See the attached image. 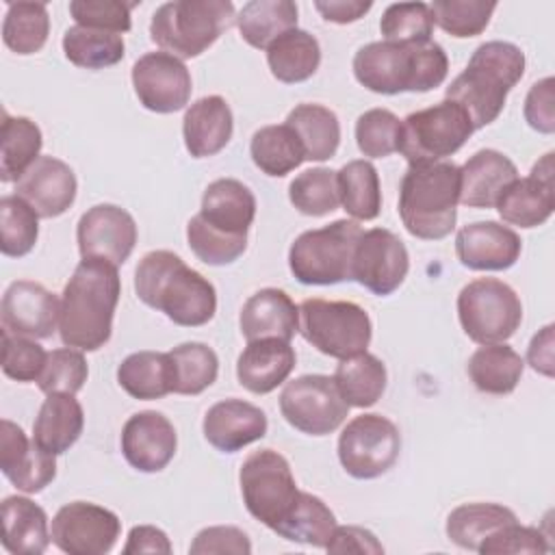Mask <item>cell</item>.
I'll return each mask as SVG.
<instances>
[{
    "mask_svg": "<svg viewBox=\"0 0 555 555\" xmlns=\"http://www.w3.org/2000/svg\"><path fill=\"white\" fill-rule=\"evenodd\" d=\"M121 295L117 267L100 258H82L61 293L59 336L65 347L98 351L113 332Z\"/></svg>",
    "mask_w": 555,
    "mask_h": 555,
    "instance_id": "obj_1",
    "label": "cell"
},
{
    "mask_svg": "<svg viewBox=\"0 0 555 555\" xmlns=\"http://www.w3.org/2000/svg\"><path fill=\"white\" fill-rule=\"evenodd\" d=\"M256 217V197L236 178L210 182L202 195V206L186 223L191 251L210 267H223L243 256L247 232Z\"/></svg>",
    "mask_w": 555,
    "mask_h": 555,
    "instance_id": "obj_2",
    "label": "cell"
},
{
    "mask_svg": "<svg viewBox=\"0 0 555 555\" xmlns=\"http://www.w3.org/2000/svg\"><path fill=\"white\" fill-rule=\"evenodd\" d=\"M137 297L182 327L206 325L217 312L215 286L178 254L147 251L134 269Z\"/></svg>",
    "mask_w": 555,
    "mask_h": 555,
    "instance_id": "obj_3",
    "label": "cell"
},
{
    "mask_svg": "<svg viewBox=\"0 0 555 555\" xmlns=\"http://www.w3.org/2000/svg\"><path fill=\"white\" fill-rule=\"evenodd\" d=\"M356 80L382 95H397L405 91L425 93L440 87L449 74V59L440 43H390L371 41L353 56Z\"/></svg>",
    "mask_w": 555,
    "mask_h": 555,
    "instance_id": "obj_4",
    "label": "cell"
},
{
    "mask_svg": "<svg viewBox=\"0 0 555 555\" xmlns=\"http://www.w3.org/2000/svg\"><path fill=\"white\" fill-rule=\"evenodd\" d=\"M525 74V54L509 41H486L475 48L468 65L444 91V100L455 102L479 130L492 124L507 100V93Z\"/></svg>",
    "mask_w": 555,
    "mask_h": 555,
    "instance_id": "obj_5",
    "label": "cell"
},
{
    "mask_svg": "<svg viewBox=\"0 0 555 555\" xmlns=\"http://www.w3.org/2000/svg\"><path fill=\"white\" fill-rule=\"evenodd\" d=\"M460 167L451 160L410 163L399 184V217L414 238L440 241L457 221Z\"/></svg>",
    "mask_w": 555,
    "mask_h": 555,
    "instance_id": "obj_6",
    "label": "cell"
},
{
    "mask_svg": "<svg viewBox=\"0 0 555 555\" xmlns=\"http://www.w3.org/2000/svg\"><path fill=\"white\" fill-rule=\"evenodd\" d=\"M236 20L230 0H173L160 4L150 22L152 41L173 56L195 59Z\"/></svg>",
    "mask_w": 555,
    "mask_h": 555,
    "instance_id": "obj_7",
    "label": "cell"
},
{
    "mask_svg": "<svg viewBox=\"0 0 555 555\" xmlns=\"http://www.w3.org/2000/svg\"><path fill=\"white\" fill-rule=\"evenodd\" d=\"M362 228L353 219H336L301 232L288 249V269L299 284L330 286L351 280V260Z\"/></svg>",
    "mask_w": 555,
    "mask_h": 555,
    "instance_id": "obj_8",
    "label": "cell"
},
{
    "mask_svg": "<svg viewBox=\"0 0 555 555\" xmlns=\"http://www.w3.org/2000/svg\"><path fill=\"white\" fill-rule=\"evenodd\" d=\"M299 332L330 358H351L366 351L373 325L366 310L353 301L306 299L299 306Z\"/></svg>",
    "mask_w": 555,
    "mask_h": 555,
    "instance_id": "obj_9",
    "label": "cell"
},
{
    "mask_svg": "<svg viewBox=\"0 0 555 555\" xmlns=\"http://www.w3.org/2000/svg\"><path fill=\"white\" fill-rule=\"evenodd\" d=\"M457 319L464 334L479 345L505 343L522 321L516 291L496 278H477L457 295Z\"/></svg>",
    "mask_w": 555,
    "mask_h": 555,
    "instance_id": "obj_10",
    "label": "cell"
},
{
    "mask_svg": "<svg viewBox=\"0 0 555 555\" xmlns=\"http://www.w3.org/2000/svg\"><path fill=\"white\" fill-rule=\"evenodd\" d=\"M238 486L247 512L271 531L288 516L301 492L288 460L273 449H260L245 457Z\"/></svg>",
    "mask_w": 555,
    "mask_h": 555,
    "instance_id": "obj_11",
    "label": "cell"
},
{
    "mask_svg": "<svg viewBox=\"0 0 555 555\" xmlns=\"http://www.w3.org/2000/svg\"><path fill=\"white\" fill-rule=\"evenodd\" d=\"M475 132L468 115L449 100L410 113L401 121L399 152L408 163H434L455 154Z\"/></svg>",
    "mask_w": 555,
    "mask_h": 555,
    "instance_id": "obj_12",
    "label": "cell"
},
{
    "mask_svg": "<svg viewBox=\"0 0 555 555\" xmlns=\"http://www.w3.org/2000/svg\"><path fill=\"white\" fill-rule=\"evenodd\" d=\"M401 451L397 425L382 414L353 416L338 436V460L353 479H375L388 473Z\"/></svg>",
    "mask_w": 555,
    "mask_h": 555,
    "instance_id": "obj_13",
    "label": "cell"
},
{
    "mask_svg": "<svg viewBox=\"0 0 555 555\" xmlns=\"http://www.w3.org/2000/svg\"><path fill=\"white\" fill-rule=\"evenodd\" d=\"M349 408L330 375H299L280 395L284 421L308 436L336 431L349 416Z\"/></svg>",
    "mask_w": 555,
    "mask_h": 555,
    "instance_id": "obj_14",
    "label": "cell"
},
{
    "mask_svg": "<svg viewBox=\"0 0 555 555\" xmlns=\"http://www.w3.org/2000/svg\"><path fill=\"white\" fill-rule=\"evenodd\" d=\"M119 531V516L89 501L63 505L50 527L54 546L67 555H104L115 546Z\"/></svg>",
    "mask_w": 555,
    "mask_h": 555,
    "instance_id": "obj_15",
    "label": "cell"
},
{
    "mask_svg": "<svg viewBox=\"0 0 555 555\" xmlns=\"http://www.w3.org/2000/svg\"><path fill=\"white\" fill-rule=\"evenodd\" d=\"M410 271V256L403 241L386 230H362L351 260V280L373 295H392Z\"/></svg>",
    "mask_w": 555,
    "mask_h": 555,
    "instance_id": "obj_16",
    "label": "cell"
},
{
    "mask_svg": "<svg viewBox=\"0 0 555 555\" xmlns=\"http://www.w3.org/2000/svg\"><path fill=\"white\" fill-rule=\"evenodd\" d=\"M132 87L143 108L152 113H176L191 100V72L169 52H145L132 65Z\"/></svg>",
    "mask_w": 555,
    "mask_h": 555,
    "instance_id": "obj_17",
    "label": "cell"
},
{
    "mask_svg": "<svg viewBox=\"0 0 555 555\" xmlns=\"http://www.w3.org/2000/svg\"><path fill=\"white\" fill-rule=\"evenodd\" d=\"M76 241L82 258H100L119 267L137 245V223L128 210L98 204L78 219Z\"/></svg>",
    "mask_w": 555,
    "mask_h": 555,
    "instance_id": "obj_18",
    "label": "cell"
},
{
    "mask_svg": "<svg viewBox=\"0 0 555 555\" xmlns=\"http://www.w3.org/2000/svg\"><path fill=\"white\" fill-rule=\"evenodd\" d=\"M553 152H546L527 178H516L505 186L496 199V210L501 219L518 228H538L546 223L555 210V165Z\"/></svg>",
    "mask_w": 555,
    "mask_h": 555,
    "instance_id": "obj_19",
    "label": "cell"
},
{
    "mask_svg": "<svg viewBox=\"0 0 555 555\" xmlns=\"http://www.w3.org/2000/svg\"><path fill=\"white\" fill-rule=\"evenodd\" d=\"M61 299L43 284L17 280L2 295V330L33 340L50 338L59 325Z\"/></svg>",
    "mask_w": 555,
    "mask_h": 555,
    "instance_id": "obj_20",
    "label": "cell"
},
{
    "mask_svg": "<svg viewBox=\"0 0 555 555\" xmlns=\"http://www.w3.org/2000/svg\"><path fill=\"white\" fill-rule=\"evenodd\" d=\"M0 470L22 492L37 494L56 477V455L43 451L24 429L2 418L0 423Z\"/></svg>",
    "mask_w": 555,
    "mask_h": 555,
    "instance_id": "obj_21",
    "label": "cell"
},
{
    "mask_svg": "<svg viewBox=\"0 0 555 555\" xmlns=\"http://www.w3.org/2000/svg\"><path fill=\"white\" fill-rule=\"evenodd\" d=\"M119 442L121 453L132 468L139 473H160L176 455L178 436L165 414L143 410L124 423Z\"/></svg>",
    "mask_w": 555,
    "mask_h": 555,
    "instance_id": "obj_22",
    "label": "cell"
},
{
    "mask_svg": "<svg viewBox=\"0 0 555 555\" xmlns=\"http://www.w3.org/2000/svg\"><path fill=\"white\" fill-rule=\"evenodd\" d=\"M76 191L72 167L56 156H39L15 182V195L43 219L61 217L74 204Z\"/></svg>",
    "mask_w": 555,
    "mask_h": 555,
    "instance_id": "obj_23",
    "label": "cell"
},
{
    "mask_svg": "<svg viewBox=\"0 0 555 555\" xmlns=\"http://www.w3.org/2000/svg\"><path fill=\"white\" fill-rule=\"evenodd\" d=\"M520 251V236L496 221H475L455 234L457 260L473 271H505L516 264Z\"/></svg>",
    "mask_w": 555,
    "mask_h": 555,
    "instance_id": "obj_24",
    "label": "cell"
},
{
    "mask_svg": "<svg viewBox=\"0 0 555 555\" xmlns=\"http://www.w3.org/2000/svg\"><path fill=\"white\" fill-rule=\"evenodd\" d=\"M267 414L243 399H223L208 408L202 431L208 444L221 453H236L267 436Z\"/></svg>",
    "mask_w": 555,
    "mask_h": 555,
    "instance_id": "obj_25",
    "label": "cell"
},
{
    "mask_svg": "<svg viewBox=\"0 0 555 555\" xmlns=\"http://www.w3.org/2000/svg\"><path fill=\"white\" fill-rule=\"evenodd\" d=\"M238 325L247 343L260 338L291 343L299 332V306L280 288H260L243 304Z\"/></svg>",
    "mask_w": 555,
    "mask_h": 555,
    "instance_id": "obj_26",
    "label": "cell"
},
{
    "mask_svg": "<svg viewBox=\"0 0 555 555\" xmlns=\"http://www.w3.org/2000/svg\"><path fill=\"white\" fill-rule=\"evenodd\" d=\"M295 349L286 340H249L236 360L238 384L254 395H267L288 379L295 369Z\"/></svg>",
    "mask_w": 555,
    "mask_h": 555,
    "instance_id": "obj_27",
    "label": "cell"
},
{
    "mask_svg": "<svg viewBox=\"0 0 555 555\" xmlns=\"http://www.w3.org/2000/svg\"><path fill=\"white\" fill-rule=\"evenodd\" d=\"M518 178L516 165L499 150H479L460 167V204L468 208H492Z\"/></svg>",
    "mask_w": 555,
    "mask_h": 555,
    "instance_id": "obj_28",
    "label": "cell"
},
{
    "mask_svg": "<svg viewBox=\"0 0 555 555\" xmlns=\"http://www.w3.org/2000/svg\"><path fill=\"white\" fill-rule=\"evenodd\" d=\"M234 117L230 104L221 95H204L195 100L182 119L184 147L193 158L219 154L232 139Z\"/></svg>",
    "mask_w": 555,
    "mask_h": 555,
    "instance_id": "obj_29",
    "label": "cell"
},
{
    "mask_svg": "<svg viewBox=\"0 0 555 555\" xmlns=\"http://www.w3.org/2000/svg\"><path fill=\"white\" fill-rule=\"evenodd\" d=\"M85 427L82 405L74 395L52 392L43 399L33 423V440L48 453L61 455L76 444Z\"/></svg>",
    "mask_w": 555,
    "mask_h": 555,
    "instance_id": "obj_30",
    "label": "cell"
},
{
    "mask_svg": "<svg viewBox=\"0 0 555 555\" xmlns=\"http://www.w3.org/2000/svg\"><path fill=\"white\" fill-rule=\"evenodd\" d=\"M2 509V546L13 555H41L52 535L48 529V516L28 496H7Z\"/></svg>",
    "mask_w": 555,
    "mask_h": 555,
    "instance_id": "obj_31",
    "label": "cell"
},
{
    "mask_svg": "<svg viewBox=\"0 0 555 555\" xmlns=\"http://www.w3.org/2000/svg\"><path fill=\"white\" fill-rule=\"evenodd\" d=\"M267 65L275 80L295 85L312 78L321 65V46L314 35L293 28L267 48Z\"/></svg>",
    "mask_w": 555,
    "mask_h": 555,
    "instance_id": "obj_32",
    "label": "cell"
},
{
    "mask_svg": "<svg viewBox=\"0 0 555 555\" xmlns=\"http://www.w3.org/2000/svg\"><path fill=\"white\" fill-rule=\"evenodd\" d=\"M304 150L306 160H327L340 145V121L336 113L323 104H297L284 121Z\"/></svg>",
    "mask_w": 555,
    "mask_h": 555,
    "instance_id": "obj_33",
    "label": "cell"
},
{
    "mask_svg": "<svg viewBox=\"0 0 555 555\" xmlns=\"http://www.w3.org/2000/svg\"><path fill=\"white\" fill-rule=\"evenodd\" d=\"M525 371L522 358L505 343L481 345L466 364L473 386L486 395H509Z\"/></svg>",
    "mask_w": 555,
    "mask_h": 555,
    "instance_id": "obj_34",
    "label": "cell"
},
{
    "mask_svg": "<svg viewBox=\"0 0 555 555\" xmlns=\"http://www.w3.org/2000/svg\"><path fill=\"white\" fill-rule=\"evenodd\" d=\"M234 22L245 43L267 50L280 35L297 28V4L291 0H251L243 4Z\"/></svg>",
    "mask_w": 555,
    "mask_h": 555,
    "instance_id": "obj_35",
    "label": "cell"
},
{
    "mask_svg": "<svg viewBox=\"0 0 555 555\" xmlns=\"http://www.w3.org/2000/svg\"><path fill=\"white\" fill-rule=\"evenodd\" d=\"M117 384L139 401L163 399L173 386L169 356L163 351L130 353L117 366Z\"/></svg>",
    "mask_w": 555,
    "mask_h": 555,
    "instance_id": "obj_36",
    "label": "cell"
},
{
    "mask_svg": "<svg viewBox=\"0 0 555 555\" xmlns=\"http://www.w3.org/2000/svg\"><path fill=\"white\" fill-rule=\"evenodd\" d=\"M332 379L349 405L371 408L377 403V399H382L388 373L377 356L362 351L358 356L340 360Z\"/></svg>",
    "mask_w": 555,
    "mask_h": 555,
    "instance_id": "obj_37",
    "label": "cell"
},
{
    "mask_svg": "<svg viewBox=\"0 0 555 555\" xmlns=\"http://www.w3.org/2000/svg\"><path fill=\"white\" fill-rule=\"evenodd\" d=\"M516 514L499 503H464L447 518V538L466 551H477L479 544L505 525L516 522Z\"/></svg>",
    "mask_w": 555,
    "mask_h": 555,
    "instance_id": "obj_38",
    "label": "cell"
},
{
    "mask_svg": "<svg viewBox=\"0 0 555 555\" xmlns=\"http://www.w3.org/2000/svg\"><path fill=\"white\" fill-rule=\"evenodd\" d=\"M0 137V180L17 182L39 158L43 145L41 128L28 117H13L4 111Z\"/></svg>",
    "mask_w": 555,
    "mask_h": 555,
    "instance_id": "obj_39",
    "label": "cell"
},
{
    "mask_svg": "<svg viewBox=\"0 0 555 555\" xmlns=\"http://www.w3.org/2000/svg\"><path fill=\"white\" fill-rule=\"evenodd\" d=\"M338 197L347 215L356 221H373L382 210L379 176L371 160L358 158L345 163L338 171Z\"/></svg>",
    "mask_w": 555,
    "mask_h": 555,
    "instance_id": "obj_40",
    "label": "cell"
},
{
    "mask_svg": "<svg viewBox=\"0 0 555 555\" xmlns=\"http://www.w3.org/2000/svg\"><path fill=\"white\" fill-rule=\"evenodd\" d=\"M334 529H336L334 512L323 503V499L301 490L288 516L273 531L288 542L325 548Z\"/></svg>",
    "mask_w": 555,
    "mask_h": 555,
    "instance_id": "obj_41",
    "label": "cell"
},
{
    "mask_svg": "<svg viewBox=\"0 0 555 555\" xmlns=\"http://www.w3.org/2000/svg\"><path fill=\"white\" fill-rule=\"evenodd\" d=\"M249 154L254 165L273 178L291 173L306 160L299 139L286 124L262 126L256 130L249 143Z\"/></svg>",
    "mask_w": 555,
    "mask_h": 555,
    "instance_id": "obj_42",
    "label": "cell"
},
{
    "mask_svg": "<svg viewBox=\"0 0 555 555\" xmlns=\"http://www.w3.org/2000/svg\"><path fill=\"white\" fill-rule=\"evenodd\" d=\"M65 59L82 69H104L119 63L126 54V43L121 35L72 26L63 35Z\"/></svg>",
    "mask_w": 555,
    "mask_h": 555,
    "instance_id": "obj_43",
    "label": "cell"
},
{
    "mask_svg": "<svg viewBox=\"0 0 555 555\" xmlns=\"http://www.w3.org/2000/svg\"><path fill=\"white\" fill-rule=\"evenodd\" d=\"M50 33V17L43 2H9L7 15L2 22L4 46L15 54H35L39 52Z\"/></svg>",
    "mask_w": 555,
    "mask_h": 555,
    "instance_id": "obj_44",
    "label": "cell"
},
{
    "mask_svg": "<svg viewBox=\"0 0 555 555\" xmlns=\"http://www.w3.org/2000/svg\"><path fill=\"white\" fill-rule=\"evenodd\" d=\"M171 362L176 395H199L215 384L219 373V358L212 347L204 343H182L167 351Z\"/></svg>",
    "mask_w": 555,
    "mask_h": 555,
    "instance_id": "obj_45",
    "label": "cell"
},
{
    "mask_svg": "<svg viewBox=\"0 0 555 555\" xmlns=\"http://www.w3.org/2000/svg\"><path fill=\"white\" fill-rule=\"evenodd\" d=\"M291 204L308 217H323L334 212L340 204L338 178L330 167H312L295 176L288 184Z\"/></svg>",
    "mask_w": 555,
    "mask_h": 555,
    "instance_id": "obj_46",
    "label": "cell"
},
{
    "mask_svg": "<svg viewBox=\"0 0 555 555\" xmlns=\"http://www.w3.org/2000/svg\"><path fill=\"white\" fill-rule=\"evenodd\" d=\"M39 236V215L15 193L0 199V251L22 258L33 251Z\"/></svg>",
    "mask_w": 555,
    "mask_h": 555,
    "instance_id": "obj_47",
    "label": "cell"
},
{
    "mask_svg": "<svg viewBox=\"0 0 555 555\" xmlns=\"http://www.w3.org/2000/svg\"><path fill=\"white\" fill-rule=\"evenodd\" d=\"M379 33L390 43H427L434 33V15L427 2L388 4L379 20Z\"/></svg>",
    "mask_w": 555,
    "mask_h": 555,
    "instance_id": "obj_48",
    "label": "cell"
},
{
    "mask_svg": "<svg viewBox=\"0 0 555 555\" xmlns=\"http://www.w3.org/2000/svg\"><path fill=\"white\" fill-rule=\"evenodd\" d=\"M434 24L457 39L481 35L496 9V2L486 0H436L429 4Z\"/></svg>",
    "mask_w": 555,
    "mask_h": 555,
    "instance_id": "obj_49",
    "label": "cell"
},
{
    "mask_svg": "<svg viewBox=\"0 0 555 555\" xmlns=\"http://www.w3.org/2000/svg\"><path fill=\"white\" fill-rule=\"evenodd\" d=\"M401 119L388 108L364 111L356 121L358 150L369 158H384L399 152Z\"/></svg>",
    "mask_w": 555,
    "mask_h": 555,
    "instance_id": "obj_50",
    "label": "cell"
},
{
    "mask_svg": "<svg viewBox=\"0 0 555 555\" xmlns=\"http://www.w3.org/2000/svg\"><path fill=\"white\" fill-rule=\"evenodd\" d=\"M87 375H89V366L82 351L74 347H63L48 353V360L37 379V386L46 395H52V392L76 395L85 386Z\"/></svg>",
    "mask_w": 555,
    "mask_h": 555,
    "instance_id": "obj_51",
    "label": "cell"
},
{
    "mask_svg": "<svg viewBox=\"0 0 555 555\" xmlns=\"http://www.w3.org/2000/svg\"><path fill=\"white\" fill-rule=\"evenodd\" d=\"M134 7L137 2L121 0H74L69 2V13L78 26L121 35L132 26L130 11Z\"/></svg>",
    "mask_w": 555,
    "mask_h": 555,
    "instance_id": "obj_52",
    "label": "cell"
},
{
    "mask_svg": "<svg viewBox=\"0 0 555 555\" xmlns=\"http://www.w3.org/2000/svg\"><path fill=\"white\" fill-rule=\"evenodd\" d=\"M46 360L48 353L39 343L33 338L13 336L2 330V371L7 377L22 384L37 382Z\"/></svg>",
    "mask_w": 555,
    "mask_h": 555,
    "instance_id": "obj_53",
    "label": "cell"
},
{
    "mask_svg": "<svg viewBox=\"0 0 555 555\" xmlns=\"http://www.w3.org/2000/svg\"><path fill=\"white\" fill-rule=\"evenodd\" d=\"M548 538L535 527H522L516 522L501 527L492 535H488L477 553L481 555H505V553H548Z\"/></svg>",
    "mask_w": 555,
    "mask_h": 555,
    "instance_id": "obj_54",
    "label": "cell"
},
{
    "mask_svg": "<svg viewBox=\"0 0 555 555\" xmlns=\"http://www.w3.org/2000/svg\"><path fill=\"white\" fill-rule=\"evenodd\" d=\"M189 553L193 555H210V553H236V555H247L251 553V542L245 531L232 525H217V527H206L202 529L191 546Z\"/></svg>",
    "mask_w": 555,
    "mask_h": 555,
    "instance_id": "obj_55",
    "label": "cell"
},
{
    "mask_svg": "<svg viewBox=\"0 0 555 555\" xmlns=\"http://www.w3.org/2000/svg\"><path fill=\"white\" fill-rule=\"evenodd\" d=\"M525 121L542 132V134H553L555 132V80L553 76H546L538 82L531 85L525 106H522Z\"/></svg>",
    "mask_w": 555,
    "mask_h": 555,
    "instance_id": "obj_56",
    "label": "cell"
},
{
    "mask_svg": "<svg viewBox=\"0 0 555 555\" xmlns=\"http://www.w3.org/2000/svg\"><path fill=\"white\" fill-rule=\"evenodd\" d=\"M327 553H371V555H382L384 546L375 538L373 531L356 525H345L334 529L330 542L325 544Z\"/></svg>",
    "mask_w": 555,
    "mask_h": 555,
    "instance_id": "obj_57",
    "label": "cell"
},
{
    "mask_svg": "<svg viewBox=\"0 0 555 555\" xmlns=\"http://www.w3.org/2000/svg\"><path fill=\"white\" fill-rule=\"evenodd\" d=\"M132 553H163L169 555L171 553V542L167 538V533L154 525H137L130 529L128 533V542L124 546V555H132Z\"/></svg>",
    "mask_w": 555,
    "mask_h": 555,
    "instance_id": "obj_58",
    "label": "cell"
},
{
    "mask_svg": "<svg viewBox=\"0 0 555 555\" xmlns=\"http://www.w3.org/2000/svg\"><path fill=\"white\" fill-rule=\"evenodd\" d=\"M553 330L555 325H544L529 343L527 347V362L535 373H542L546 377H553L555 373V356H553Z\"/></svg>",
    "mask_w": 555,
    "mask_h": 555,
    "instance_id": "obj_59",
    "label": "cell"
},
{
    "mask_svg": "<svg viewBox=\"0 0 555 555\" xmlns=\"http://www.w3.org/2000/svg\"><path fill=\"white\" fill-rule=\"evenodd\" d=\"M373 7V2H364V0H317L314 9L321 13V17L325 22H334V24H351L358 22L360 17H364V13H369Z\"/></svg>",
    "mask_w": 555,
    "mask_h": 555,
    "instance_id": "obj_60",
    "label": "cell"
}]
</instances>
